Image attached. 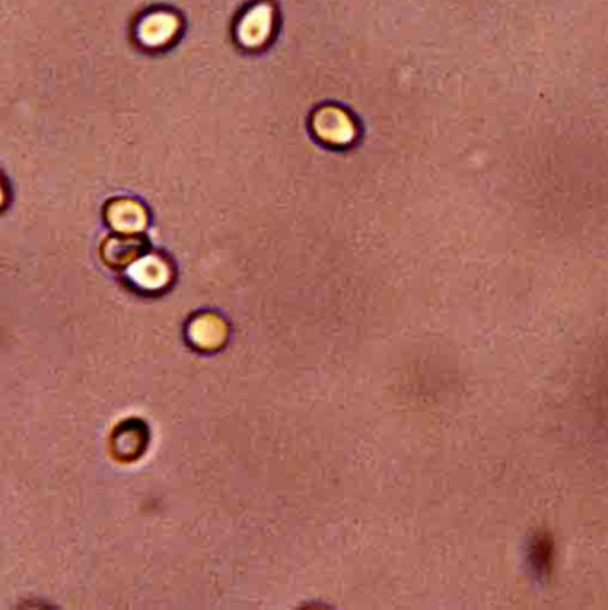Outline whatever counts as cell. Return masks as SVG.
I'll return each mask as SVG.
<instances>
[{
  "label": "cell",
  "mask_w": 608,
  "mask_h": 610,
  "mask_svg": "<svg viewBox=\"0 0 608 610\" xmlns=\"http://www.w3.org/2000/svg\"><path fill=\"white\" fill-rule=\"evenodd\" d=\"M270 27H272V11L268 6H259L252 9L239 25V38L241 42L254 47L266 40Z\"/></svg>",
  "instance_id": "obj_1"
},
{
  "label": "cell",
  "mask_w": 608,
  "mask_h": 610,
  "mask_svg": "<svg viewBox=\"0 0 608 610\" xmlns=\"http://www.w3.org/2000/svg\"><path fill=\"white\" fill-rule=\"evenodd\" d=\"M177 29L175 18L170 15H152L140 25L141 42L147 45H161L172 38Z\"/></svg>",
  "instance_id": "obj_2"
},
{
  "label": "cell",
  "mask_w": 608,
  "mask_h": 610,
  "mask_svg": "<svg viewBox=\"0 0 608 610\" xmlns=\"http://www.w3.org/2000/svg\"><path fill=\"white\" fill-rule=\"evenodd\" d=\"M316 129L325 140L346 141L352 138V125L346 120L345 115L337 113L334 109L323 111L318 115Z\"/></svg>",
  "instance_id": "obj_3"
}]
</instances>
